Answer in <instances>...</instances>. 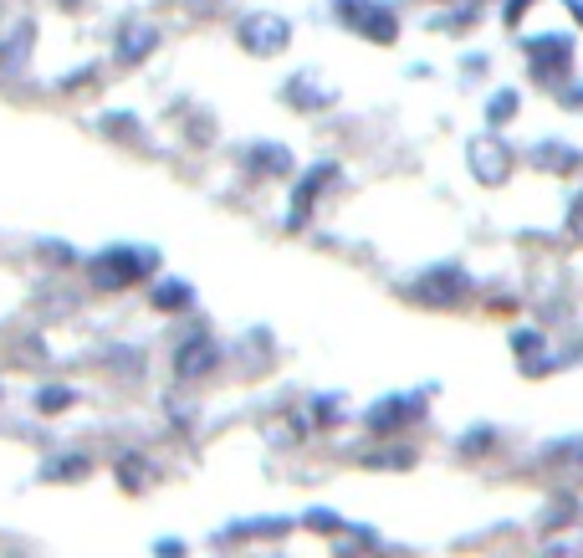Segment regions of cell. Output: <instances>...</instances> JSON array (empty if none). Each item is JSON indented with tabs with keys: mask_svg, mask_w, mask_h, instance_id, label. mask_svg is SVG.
Returning <instances> with one entry per match:
<instances>
[{
	"mask_svg": "<svg viewBox=\"0 0 583 558\" xmlns=\"http://www.w3.org/2000/svg\"><path fill=\"white\" fill-rule=\"evenodd\" d=\"M333 523H338L333 512H312V528H318V533H333Z\"/></svg>",
	"mask_w": 583,
	"mask_h": 558,
	"instance_id": "ac0fdd59",
	"label": "cell"
},
{
	"mask_svg": "<svg viewBox=\"0 0 583 558\" xmlns=\"http://www.w3.org/2000/svg\"><path fill=\"white\" fill-rule=\"evenodd\" d=\"M471 175L481 185H502L512 175V149L497 139H471Z\"/></svg>",
	"mask_w": 583,
	"mask_h": 558,
	"instance_id": "277c9868",
	"label": "cell"
},
{
	"mask_svg": "<svg viewBox=\"0 0 583 558\" xmlns=\"http://www.w3.org/2000/svg\"><path fill=\"white\" fill-rule=\"evenodd\" d=\"M287 98L312 108V103H333V88H318V93H312V72H297V77H292V88H287Z\"/></svg>",
	"mask_w": 583,
	"mask_h": 558,
	"instance_id": "7c38bea8",
	"label": "cell"
},
{
	"mask_svg": "<svg viewBox=\"0 0 583 558\" xmlns=\"http://www.w3.org/2000/svg\"><path fill=\"white\" fill-rule=\"evenodd\" d=\"M532 159L543 164V169H558V175H568V169H578V159H583V154H578L573 144H537V149H532Z\"/></svg>",
	"mask_w": 583,
	"mask_h": 558,
	"instance_id": "30bf717a",
	"label": "cell"
},
{
	"mask_svg": "<svg viewBox=\"0 0 583 558\" xmlns=\"http://www.w3.org/2000/svg\"><path fill=\"white\" fill-rule=\"evenodd\" d=\"M466 287H471V282H466V272H461V267H430V272L420 277L415 297H425V303H456V297H461Z\"/></svg>",
	"mask_w": 583,
	"mask_h": 558,
	"instance_id": "8992f818",
	"label": "cell"
},
{
	"mask_svg": "<svg viewBox=\"0 0 583 558\" xmlns=\"http://www.w3.org/2000/svg\"><path fill=\"white\" fill-rule=\"evenodd\" d=\"M154 308H164V313L190 308V287H185V282H159V287H154Z\"/></svg>",
	"mask_w": 583,
	"mask_h": 558,
	"instance_id": "4fadbf2b",
	"label": "cell"
},
{
	"mask_svg": "<svg viewBox=\"0 0 583 558\" xmlns=\"http://www.w3.org/2000/svg\"><path fill=\"white\" fill-rule=\"evenodd\" d=\"M144 272H154L149 251H108V256L93 262V282L98 287H128V282H139Z\"/></svg>",
	"mask_w": 583,
	"mask_h": 558,
	"instance_id": "7a4b0ae2",
	"label": "cell"
},
{
	"mask_svg": "<svg viewBox=\"0 0 583 558\" xmlns=\"http://www.w3.org/2000/svg\"><path fill=\"white\" fill-rule=\"evenodd\" d=\"M67 405H72V390H57V384L36 395V410H47V415H57V410H67Z\"/></svg>",
	"mask_w": 583,
	"mask_h": 558,
	"instance_id": "2e32d148",
	"label": "cell"
},
{
	"mask_svg": "<svg viewBox=\"0 0 583 558\" xmlns=\"http://www.w3.org/2000/svg\"><path fill=\"white\" fill-rule=\"evenodd\" d=\"M338 11L348 16V26H358V31H364L369 41H394V11H384V6H369V0H358V6H353V0H338Z\"/></svg>",
	"mask_w": 583,
	"mask_h": 558,
	"instance_id": "5b68a950",
	"label": "cell"
},
{
	"mask_svg": "<svg viewBox=\"0 0 583 558\" xmlns=\"http://www.w3.org/2000/svg\"><path fill=\"white\" fill-rule=\"evenodd\" d=\"M568 236L583 241V195H573V205H568Z\"/></svg>",
	"mask_w": 583,
	"mask_h": 558,
	"instance_id": "e0dca14e",
	"label": "cell"
},
{
	"mask_svg": "<svg viewBox=\"0 0 583 558\" xmlns=\"http://www.w3.org/2000/svg\"><path fill=\"white\" fill-rule=\"evenodd\" d=\"M251 164L261 169V175H287V169H292V154H287L282 144H256V149H251Z\"/></svg>",
	"mask_w": 583,
	"mask_h": 558,
	"instance_id": "8fae6325",
	"label": "cell"
},
{
	"mask_svg": "<svg viewBox=\"0 0 583 558\" xmlns=\"http://www.w3.org/2000/svg\"><path fill=\"white\" fill-rule=\"evenodd\" d=\"M415 415H420V400L405 395V400H379V410H369L364 420H369V431H394V425H405Z\"/></svg>",
	"mask_w": 583,
	"mask_h": 558,
	"instance_id": "9c48e42d",
	"label": "cell"
},
{
	"mask_svg": "<svg viewBox=\"0 0 583 558\" xmlns=\"http://www.w3.org/2000/svg\"><path fill=\"white\" fill-rule=\"evenodd\" d=\"M41 477H87V456H57V461H47V471Z\"/></svg>",
	"mask_w": 583,
	"mask_h": 558,
	"instance_id": "5bb4252c",
	"label": "cell"
},
{
	"mask_svg": "<svg viewBox=\"0 0 583 558\" xmlns=\"http://www.w3.org/2000/svg\"><path fill=\"white\" fill-rule=\"evenodd\" d=\"M527 6H532V0H512V6H507V21H517V16H522Z\"/></svg>",
	"mask_w": 583,
	"mask_h": 558,
	"instance_id": "ffe728a7",
	"label": "cell"
},
{
	"mask_svg": "<svg viewBox=\"0 0 583 558\" xmlns=\"http://www.w3.org/2000/svg\"><path fill=\"white\" fill-rule=\"evenodd\" d=\"M517 113V93L507 88V93H497V98H491V108H486V118H491V128H502L507 118Z\"/></svg>",
	"mask_w": 583,
	"mask_h": 558,
	"instance_id": "9a60e30c",
	"label": "cell"
},
{
	"mask_svg": "<svg viewBox=\"0 0 583 558\" xmlns=\"http://www.w3.org/2000/svg\"><path fill=\"white\" fill-rule=\"evenodd\" d=\"M486 441H491V431H471L466 436V451H486Z\"/></svg>",
	"mask_w": 583,
	"mask_h": 558,
	"instance_id": "d6986e66",
	"label": "cell"
},
{
	"mask_svg": "<svg viewBox=\"0 0 583 558\" xmlns=\"http://www.w3.org/2000/svg\"><path fill=\"white\" fill-rule=\"evenodd\" d=\"M236 36H241V47H246L251 57H272V52L287 47L292 26H287L282 16H272V11H256V16H246V21L236 26Z\"/></svg>",
	"mask_w": 583,
	"mask_h": 558,
	"instance_id": "6da1fadb",
	"label": "cell"
},
{
	"mask_svg": "<svg viewBox=\"0 0 583 558\" xmlns=\"http://www.w3.org/2000/svg\"><path fill=\"white\" fill-rule=\"evenodd\" d=\"M215 369V343L210 338H195V343H185V349L174 354V374L179 379H195V374H210Z\"/></svg>",
	"mask_w": 583,
	"mask_h": 558,
	"instance_id": "ba28073f",
	"label": "cell"
},
{
	"mask_svg": "<svg viewBox=\"0 0 583 558\" xmlns=\"http://www.w3.org/2000/svg\"><path fill=\"white\" fill-rule=\"evenodd\" d=\"M527 57H532V72L537 82H558L573 62V41L568 36H543V41H527Z\"/></svg>",
	"mask_w": 583,
	"mask_h": 558,
	"instance_id": "3957f363",
	"label": "cell"
},
{
	"mask_svg": "<svg viewBox=\"0 0 583 558\" xmlns=\"http://www.w3.org/2000/svg\"><path fill=\"white\" fill-rule=\"evenodd\" d=\"M62 6H77V0H62Z\"/></svg>",
	"mask_w": 583,
	"mask_h": 558,
	"instance_id": "44dd1931",
	"label": "cell"
},
{
	"mask_svg": "<svg viewBox=\"0 0 583 558\" xmlns=\"http://www.w3.org/2000/svg\"><path fill=\"white\" fill-rule=\"evenodd\" d=\"M154 41H159V31L149 26V21H128L123 31H118V62H144L149 52H154Z\"/></svg>",
	"mask_w": 583,
	"mask_h": 558,
	"instance_id": "52a82bcc",
	"label": "cell"
}]
</instances>
